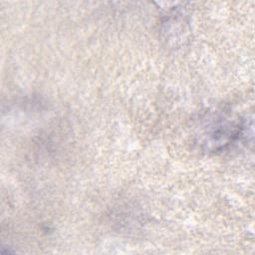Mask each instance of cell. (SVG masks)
Masks as SVG:
<instances>
[{
  "label": "cell",
  "mask_w": 255,
  "mask_h": 255,
  "mask_svg": "<svg viewBox=\"0 0 255 255\" xmlns=\"http://www.w3.org/2000/svg\"><path fill=\"white\" fill-rule=\"evenodd\" d=\"M207 130L202 133V144L208 149L218 150L232 141L239 134V126L221 115L211 117L207 122Z\"/></svg>",
  "instance_id": "6da1fadb"
}]
</instances>
